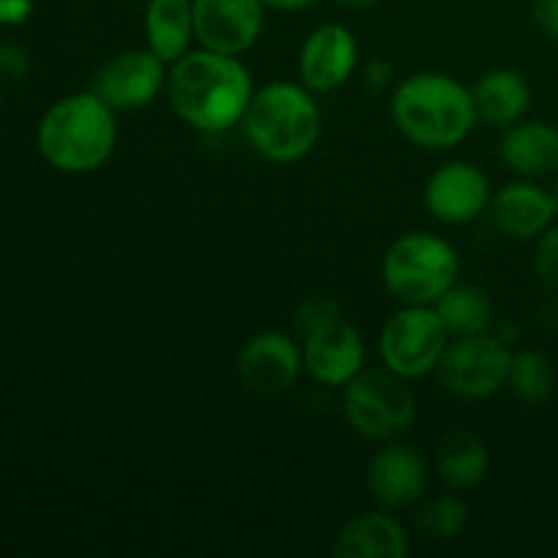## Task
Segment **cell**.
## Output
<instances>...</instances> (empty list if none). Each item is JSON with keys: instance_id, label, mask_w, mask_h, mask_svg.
Here are the masks:
<instances>
[{"instance_id": "obj_1", "label": "cell", "mask_w": 558, "mask_h": 558, "mask_svg": "<svg viewBox=\"0 0 558 558\" xmlns=\"http://www.w3.org/2000/svg\"><path fill=\"white\" fill-rule=\"evenodd\" d=\"M167 93L174 114L183 123L205 134H221L245 118L256 90L238 54L202 47L172 63Z\"/></svg>"}, {"instance_id": "obj_2", "label": "cell", "mask_w": 558, "mask_h": 558, "mask_svg": "<svg viewBox=\"0 0 558 558\" xmlns=\"http://www.w3.org/2000/svg\"><path fill=\"white\" fill-rule=\"evenodd\" d=\"M390 109L398 131L425 150L461 145L480 120L472 87L439 71L407 76L392 90Z\"/></svg>"}, {"instance_id": "obj_3", "label": "cell", "mask_w": 558, "mask_h": 558, "mask_svg": "<svg viewBox=\"0 0 558 558\" xmlns=\"http://www.w3.org/2000/svg\"><path fill=\"white\" fill-rule=\"evenodd\" d=\"M38 153L49 167L65 174L101 169L118 145L114 109L93 90L60 98L38 123Z\"/></svg>"}, {"instance_id": "obj_4", "label": "cell", "mask_w": 558, "mask_h": 558, "mask_svg": "<svg viewBox=\"0 0 558 558\" xmlns=\"http://www.w3.org/2000/svg\"><path fill=\"white\" fill-rule=\"evenodd\" d=\"M243 125L251 147L262 158L272 163H294L319 142L322 109L305 85L270 82L254 93Z\"/></svg>"}, {"instance_id": "obj_5", "label": "cell", "mask_w": 558, "mask_h": 558, "mask_svg": "<svg viewBox=\"0 0 558 558\" xmlns=\"http://www.w3.org/2000/svg\"><path fill=\"white\" fill-rule=\"evenodd\" d=\"M461 259L452 243L430 232H409L381 259L385 289L403 305H434L458 283Z\"/></svg>"}, {"instance_id": "obj_6", "label": "cell", "mask_w": 558, "mask_h": 558, "mask_svg": "<svg viewBox=\"0 0 558 558\" xmlns=\"http://www.w3.org/2000/svg\"><path fill=\"white\" fill-rule=\"evenodd\" d=\"M343 414L365 439L390 441L414 423L417 398L403 376L363 368L343 387Z\"/></svg>"}, {"instance_id": "obj_7", "label": "cell", "mask_w": 558, "mask_h": 558, "mask_svg": "<svg viewBox=\"0 0 558 558\" xmlns=\"http://www.w3.org/2000/svg\"><path fill=\"white\" fill-rule=\"evenodd\" d=\"M450 332L434 305H403L381 327L379 354L387 371L403 379H423L439 368Z\"/></svg>"}, {"instance_id": "obj_8", "label": "cell", "mask_w": 558, "mask_h": 558, "mask_svg": "<svg viewBox=\"0 0 558 558\" xmlns=\"http://www.w3.org/2000/svg\"><path fill=\"white\" fill-rule=\"evenodd\" d=\"M512 352L490 332L456 338L439 363V379L450 396L461 401H488L505 390L510 379Z\"/></svg>"}, {"instance_id": "obj_9", "label": "cell", "mask_w": 558, "mask_h": 558, "mask_svg": "<svg viewBox=\"0 0 558 558\" xmlns=\"http://www.w3.org/2000/svg\"><path fill=\"white\" fill-rule=\"evenodd\" d=\"M167 63L150 49H129L109 60L93 82V93L114 112L145 109L167 87Z\"/></svg>"}, {"instance_id": "obj_10", "label": "cell", "mask_w": 558, "mask_h": 558, "mask_svg": "<svg viewBox=\"0 0 558 558\" xmlns=\"http://www.w3.org/2000/svg\"><path fill=\"white\" fill-rule=\"evenodd\" d=\"M303 368L300 343L276 330L256 332L238 354V376L254 396H281L292 390Z\"/></svg>"}, {"instance_id": "obj_11", "label": "cell", "mask_w": 558, "mask_h": 558, "mask_svg": "<svg viewBox=\"0 0 558 558\" xmlns=\"http://www.w3.org/2000/svg\"><path fill=\"white\" fill-rule=\"evenodd\" d=\"M305 371L319 385L347 387L365 365L363 336L343 319L341 314L327 316L325 322L303 332Z\"/></svg>"}, {"instance_id": "obj_12", "label": "cell", "mask_w": 558, "mask_h": 558, "mask_svg": "<svg viewBox=\"0 0 558 558\" xmlns=\"http://www.w3.org/2000/svg\"><path fill=\"white\" fill-rule=\"evenodd\" d=\"M199 47L223 54H243L259 41L265 27L262 0H191Z\"/></svg>"}, {"instance_id": "obj_13", "label": "cell", "mask_w": 558, "mask_h": 558, "mask_svg": "<svg viewBox=\"0 0 558 558\" xmlns=\"http://www.w3.org/2000/svg\"><path fill=\"white\" fill-rule=\"evenodd\" d=\"M425 207L441 223H466L490 207L488 174L469 161H447L428 178Z\"/></svg>"}, {"instance_id": "obj_14", "label": "cell", "mask_w": 558, "mask_h": 558, "mask_svg": "<svg viewBox=\"0 0 558 558\" xmlns=\"http://www.w3.org/2000/svg\"><path fill=\"white\" fill-rule=\"evenodd\" d=\"M357 38L347 25L325 22L314 27L300 49V80L311 93H332L357 69Z\"/></svg>"}, {"instance_id": "obj_15", "label": "cell", "mask_w": 558, "mask_h": 558, "mask_svg": "<svg viewBox=\"0 0 558 558\" xmlns=\"http://www.w3.org/2000/svg\"><path fill=\"white\" fill-rule=\"evenodd\" d=\"M368 490L381 510H407L428 490V463L414 447H385L371 458Z\"/></svg>"}, {"instance_id": "obj_16", "label": "cell", "mask_w": 558, "mask_h": 558, "mask_svg": "<svg viewBox=\"0 0 558 558\" xmlns=\"http://www.w3.org/2000/svg\"><path fill=\"white\" fill-rule=\"evenodd\" d=\"M330 554L336 558H407L412 554V539L390 510L363 512L338 529Z\"/></svg>"}, {"instance_id": "obj_17", "label": "cell", "mask_w": 558, "mask_h": 558, "mask_svg": "<svg viewBox=\"0 0 558 558\" xmlns=\"http://www.w3.org/2000/svg\"><path fill=\"white\" fill-rule=\"evenodd\" d=\"M558 213L556 196L534 183H510L490 199L496 227L515 240L539 238Z\"/></svg>"}, {"instance_id": "obj_18", "label": "cell", "mask_w": 558, "mask_h": 558, "mask_svg": "<svg viewBox=\"0 0 558 558\" xmlns=\"http://www.w3.org/2000/svg\"><path fill=\"white\" fill-rule=\"evenodd\" d=\"M477 118L490 129H510L521 123L532 104V87L526 76L515 69L485 71L472 87Z\"/></svg>"}, {"instance_id": "obj_19", "label": "cell", "mask_w": 558, "mask_h": 558, "mask_svg": "<svg viewBox=\"0 0 558 558\" xmlns=\"http://www.w3.org/2000/svg\"><path fill=\"white\" fill-rule=\"evenodd\" d=\"M499 153L521 178H548L558 172V129L543 120H521L507 129Z\"/></svg>"}, {"instance_id": "obj_20", "label": "cell", "mask_w": 558, "mask_h": 558, "mask_svg": "<svg viewBox=\"0 0 558 558\" xmlns=\"http://www.w3.org/2000/svg\"><path fill=\"white\" fill-rule=\"evenodd\" d=\"M147 49L167 65L178 63L194 44V3L191 0H147L145 5Z\"/></svg>"}, {"instance_id": "obj_21", "label": "cell", "mask_w": 558, "mask_h": 558, "mask_svg": "<svg viewBox=\"0 0 558 558\" xmlns=\"http://www.w3.org/2000/svg\"><path fill=\"white\" fill-rule=\"evenodd\" d=\"M436 466H439V477L445 480L447 488H474L488 474V445L477 434H469V430H450L441 439L439 452H436Z\"/></svg>"}, {"instance_id": "obj_22", "label": "cell", "mask_w": 558, "mask_h": 558, "mask_svg": "<svg viewBox=\"0 0 558 558\" xmlns=\"http://www.w3.org/2000/svg\"><path fill=\"white\" fill-rule=\"evenodd\" d=\"M434 308L445 322L450 338L483 336L494 325V303H490V298L483 289L466 287V283H456V287L447 289L436 300Z\"/></svg>"}, {"instance_id": "obj_23", "label": "cell", "mask_w": 558, "mask_h": 558, "mask_svg": "<svg viewBox=\"0 0 558 558\" xmlns=\"http://www.w3.org/2000/svg\"><path fill=\"white\" fill-rule=\"evenodd\" d=\"M556 374L550 360L545 357L543 352H518L512 354L510 365V379H507V387L515 392L521 401L526 403H543L548 401L550 392H554Z\"/></svg>"}, {"instance_id": "obj_24", "label": "cell", "mask_w": 558, "mask_h": 558, "mask_svg": "<svg viewBox=\"0 0 558 558\" xmlns=\"http://www.w3.org/2000/svg\"><path fill=\"white\" fill-rule=\"evenodd\" d=\"M469 521V510L458 496H439L417 518V529L428 539H456Z\"/></svg>"}, {"instance_id": "obj_25", "label": "cell", "mask_w": 558, "mask_h": 558, "mask_svg": "<svg viewBox=\"0 0 558 558\" xmlns=\"http://www.w3.org/2000/svg\"><path fill=\"white\" fill-rule=\"evenodd\" d=\"M534 267H537V276L539 281H543V287L558 298V227L545 229V232L539 234Z\"/></svg>"}, {"instance_id": "obj_26", "label": "cell", "mask_w": 558, "mask_h": 558, "mask_svg": "<svg viewBox=\"0 0 558 558\" xmlns=\"http://www.w3.org/2000/svg\"><path fill=\"white\" fill-rule=\"evenodd\" d=\"M27 69H31V54L25 49L16 44H0V74L20 80L27 74Z\"/></svg>"}, {"instance_id": "obj_27", "label": "cell", "mask_w": 558, "mask_h": 558, "mask_svg": "<svg viewBox=\"0 0 558 558\" xmlns=\"http://www.w3.org/2000/svg\"><path fill=\"white\" fill-rule=\"evenodd\" d=\"M534 22L558 41V0H532Z\"/></svg>"}, {"instance_id": "obj_28", "label": "cell", "mask_w": 558, "mask_h": 558, "mask_svg": "<svg viewBox=\"0 0 558 558\" xmlns=\"http://www.w3.org/2000/svg\"><path fill=\"white\" fill-rule=\"evenodd\" d=\"M33 0H0V25H25L31 20Z\"/></svg>"}, {"instance_id": "obj_29", "label": "cell", "mask_w": 558, "mask_h": 558, "mask_svg": "<svg viewBox=\"0 0 558 558\" xmlns=\"http://www.w3.org/2000/svg\"><path fill=\"white\" fill-rule=\"evenodd\" d=\"M392 80V69L387 63H381V60H374V63L368 65V82L374 85V90H381V87L390 85Z\"/></svg>"}, {"instance_id": "obj_30", "label": "cell", "mask_w": 558, "mask_h": 558, "mask_svg": "<svg viewBox=\"0 0 558 558\" xmlns=\"http://www.w3.org/2000/svg\"><path fill=\"white\" fill-rule=\"evenodd\" d=\"M262 3L272 11H303L314 5L316 0H262Z\"/></svg>"}, {"instance_id": "obj_31", "label": "cell", "mask_w": 558, "mask_h": 558, "mask_svg": "<svg viewBox=\"0 0 558 558\" xmlns=\"http://www.w3.org/2000/svg\"><path fill=\"white\" fill-rule=\"evenodd\" d=\"M341 9H349V11H368V9H376L379 5V0H336Z\"/></svg>"}, {"instance_id": "obj_32", "label": "cell", "mask_w": 558, "mask_h": 558, "mask_svg": "<svg viewBox=\"0 0 558 558\" xmlns=\"http://www.w3.org/2000/svg\"><path fill=\"white\" fill-rule=\"evenodd\" d=\"M554 196H556V205H558V180H556V191H554Z\"/></svg>"}]
</instances>
